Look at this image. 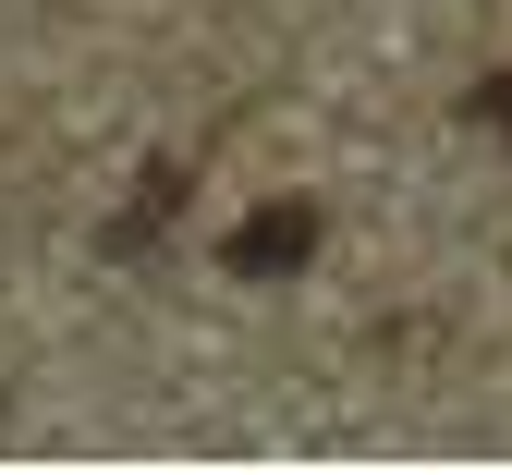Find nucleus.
<instances>
[{
    "label": "nucleus",
    "mask_w": 512,
    "mask_h": 475,
    "mask_svg": "<svg viewBox=\"0 0 512 475\" xmlns=\"http://www.w3.org/2000/svg\"><path fill=\"white\" fill-rule=\"evenodd\" d=\"M305 256H317V208H256L232 232V281H281V268H305Z\"/></svg>",
    "instance_id": "obj_1"
}]
</instances>
